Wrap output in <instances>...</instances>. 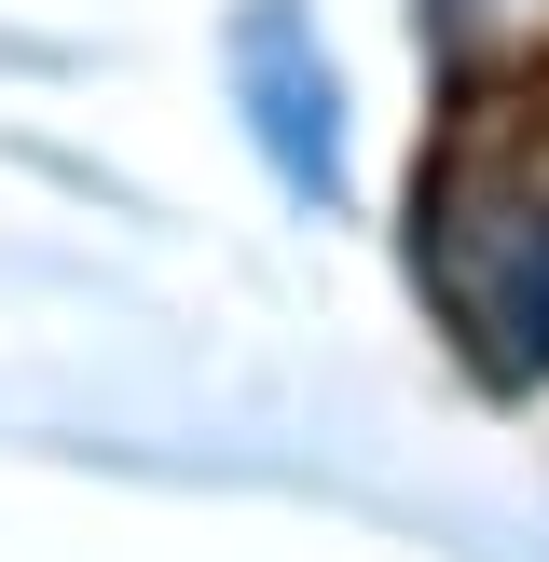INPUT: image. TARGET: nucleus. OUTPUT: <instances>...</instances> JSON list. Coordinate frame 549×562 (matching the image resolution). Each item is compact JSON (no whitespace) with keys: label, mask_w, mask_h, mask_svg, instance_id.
Masks as SVG:
<instances>
[{"label":"nucleus","mask_w":549,"mask_h":562,"mask_svg":"<svg viewBox=\"0 0 549 562\" xmlns=\"http://www.w3.org/2000/svg\"><path fill=\"white\" fill-rule=\"evenodd\" d=\"M412 261H426V302L481 384H508V398L549 384V165H522V151L439 165Z\"/></svg>","instance_id":"nucleus-1"},{"label":"nucleus","mask_w":549,"mask_h":562,"mask_svg":"<svg viewBox=\"0 0 549 562\" xmlns=\"http://www.w3.org/2000/svg\"><path fill=\"white\" fill-rule=\"evenodd\" d=\"M234 97H247V137H261V165L289 192H344V69H329V42H316L302 0H247Z\"/></svg>","instance_id":"nucleus-2"},{"label":"nucleus","mask_w":549,"mask_h":562,"mask_svg":"<svg viewBox=\"0 0 549 562\" xmlns=\"http://www.w3.org/2000/svg\"><path fill=\"white\" fill-rule=\"evenodd\" d=\"M439 55L481 69V82L536 69V55H549V0H439Z\"/></svg>","instance_id":"nucleus-3"}]
</instances>
